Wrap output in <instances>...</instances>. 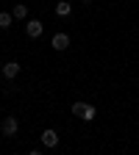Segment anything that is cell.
<instances>
[{"instance_id": "1", "label": "cell", "mask_w": 139, "mask_h": 155, "mask_svg": "<svg viewBox=\"0 0 139 155\" xmlns=\"http://www.w3.org/2000/svg\"><path fill=\"white\" fill-rule=\"evenodd\" d=\"M72 114H75V116H81V119H86V122L95 119V108L86 105V103H72Z\"/></svg>"}, {"instance_id": "2", "label": "cell", "mask_w": 139, "mask_h": 155, "mask_svg": "<svg viewBox=\"0 0 139 155\" xmlns=\"http://www.w3.org/2000/svg\"><path fill=\"white\" fill-rule=\"evenodd\" d=\"M42 31H45V25L39 22V19H28V22H25V33H28L31 39H39V36H42Z\"/></svg>"}, {"instance_id": "3", "label": "cell", "mask_w": 139, "mask_h": 155, "mask_svg": "<svg viewBox=\"0 0 139 155\" xmlns=\"http://www.w3.org/2000/svg\"><path fill=\"white\" fill-rule=\"evenodd\" d=\"M17 127H19V122L14 119V116H6V119H3V125H0L3 136H17Z\"/></svg>"}, {"instance_id": "4", "label": "cell", "mask_w": 139, "mask_h": 155, "mask_svg": "<svg viewBox=\"0 0 139 155\" xmlns=\"http://www.w3.org/2000/svg\"><path fill=\"white\" fill-rule=\"evenodd\" d=\"M50 47L58 50V53L67 50V47H70V36H67V33H56V36H53V42H50Z\"/></svg>"}, {"instance_id": "5", "label": "cell", "mask_w": 139, "mask_h": 155, "mask_svg": "<svg viewBox=\"0 0 139 155\" xmlns=\"http://www.w3.org/2000/svg\"><path fill=\"white\" fill-rule=\"evenodd\" d=\"M42 144H45V147H56V144H58V133L47 127V130L42 133Z\"/></svg>"}, {"instance_id": "6", "label": "cell", "mask_w": 139, "mask_h": 155, "mask_svg": "<svg viewBox=\"0 0 139 155\" xmlns=\"http://www.w3.org/2000/svg\"><path fill=\"white\" fill-rule=\"evenodd\" d=\"M3 75H6V78H17V75H19V64H17V61H9V64L3 67Z\"/></svg>"}, {"instance_id": "7", "label": "cell", "mask_w": 139, "mask_h": 155, "mask_svg": "<svg viewBox=\"0 0 139 155\" xmlns=\"http://www.w3.org/2000/svg\"><path fill=\"white\" fill-rule=\"evenodd\" d=\"M70 11H72V6L67 3V0H61V3H56V14H58V17H70Z\"/></svg>"}, {"instance_id": "8", "label": "cell", "mask_w": 139, "mask_h": 155, "mask_svg": "<svg viewBox=\"0 0 139 155\" xmlns=\"http://www.w3.org/2000/svg\"><path fill=\"white\" fill-rule=\"evenodd\" d=\"M11 14H14V19H25V17H28V8H25V6H23V3H17V6H14V11H11Z\"/></svg>"}, {"instance_id": "9", "label": "cell", "mask_w": 139, "mask_h": 155, "mask_svg": "<svg viewBox=\"0 0 139 155\" xmlns=\"http://www.w3.org/2000/svg\"><path fill=\"white\" fill-rule=\"evenodd\" d=\"M11 19H14V14H6V11H3V14H0V28H9Z\"/></svg>"}, {"instance_id": "10", "label": "cell", "mask_w": 139, "mask_h": 155, "mask_svg": "<svg viewBox=\"0 0 139 155\" xmlns=\"http://www.w3.org/2000/svg\"><path fill=\"white\" fill-rule=\"evenodd\" d=\"M81 3H92V0H81Z\"/></svg>"}]
</instances>
